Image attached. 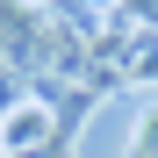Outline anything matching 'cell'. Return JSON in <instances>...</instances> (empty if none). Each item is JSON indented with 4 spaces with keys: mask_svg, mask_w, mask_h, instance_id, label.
I'll return each instance as SVG.
<instances>
[{
    "mask_svg": "<svg viewBox=\"0 0 158 158\" xmlns=\"http://www.w3.org/2000/svg\"><path fill=\"white\" fill-rule=\"evenodd\" d=\"M129 158H158V108L137 115V137H129Z\"/></svg>",
    "mask_w": 158,
    "mask_h": 158,
    "instance_id": "cell-1",
    "label": "cell"
}]
</instances>
